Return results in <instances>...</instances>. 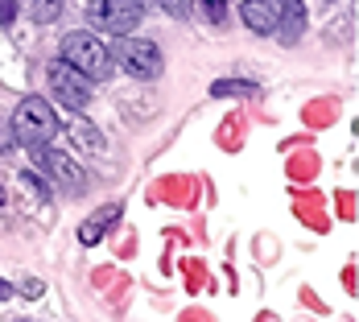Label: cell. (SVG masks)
Listing matches in <instances>:
<instances>
[{
  "label": "cell",
  "instance_id": "cell-1",
  "mask_svg": "<svg viewBox=\"0 0 359 322\" xmlns=\"http://www.w3.org/2000/svg\"><path fill=\"white\" fill-rule=\"evenodd\" d=\"M8 124H13V141L29 145V149H46L58 137V116H54V107L46 104L41 95H25Z\"/></svg>",
  "mask_w": 359,
  "mask_h": 322
},
{
  "label": "cell",
  "instance_id": "cell-2",
  "mask_svg": "<svg viewBox=\"0 0 359 322\" xmlns=\"http://www.w3.org/2000/svg\"><path fill=\"white\" fill-rule=\"evenodd\" d=\"M62 62H71L83 79L100 83L111 74V50L95 34H71L62 41Z\"/></svg>",
  "mask_w": 359,
  "mask_h": 322
},
{
  "label": "cell",
  "instance_id": "cell-3",
  "mask_svg": "<svg viewBox=\"0 0 359 322\" xmlns=\"http://www.w3.org/2000/svg\"><path fill=\"white\" fill-rule=\"evenodd\" d=\"M141 17H144L141 0H91V8H87V21L111 37H128V29L141 25Z\"/></svg>",
  "mask_w": 359,
  "mask_h": 322
},
{
  "label": "cell",
  "instance_id": "cell-4",
  "mask_svg": "<svg viewBox=\"0 0 359 322\" xmlns=\"http://www.w3.org/2000/svg\"><path fill=\"white\" fill-rule=\"evenodd\" d=\"M34 161H37V174H46V178L54 182L62 194H79V190L87 186L83 166H79V161H71L67 153H54V149H34Z\"/></svg>",
  "mask_w": 359,
  "mask_h": 322
},
{
  "label": "cell",
  "instance_id": "cell-5",
  "mask_svg": "<svg viewBox=\"0 0 359 322\" xmlns=\"http://www.w3.org/2000/svg\"><path fill=\"white\" fill-rule=\"evenodd\" d=\"M46 79H50V91L58 95V104L74 107V112H83V107L91 104V79H83L71 62H62V58H58V62H50Z\"/></svg>",
  "mask_w": 359,
  "mask_h": 322
},
{
  "label": "cell",
  "instance_id": "cell-6",
  "mask_svg": "<svg viewBox=\"0 0 359 322\" xmlns=\"http://www.w3.org/2000/svg\"><path fill=\"white\" fill-rule=\"evenodd\" d=\"M120 62H124V71L133 74V79H157L161 67H165L157 41H149V37H128L124 50H120Z\"/></svg>",
  "mask_w": 359,
  "mask_h": 322
},
{
  "label": "cell",
  "instance_id": "cell-7",
  "mask_svg": "<svg viewBox=\"0 0 359 322\" xmlns=\"http://www.w3.org/2000/svg\"><path fill=\"white\" fill-rule=\"evenodd\" d=\"M306 29V8H302V0H277V25H273V34L281 37V41H297Z\"/></svg>",
  "mask_w": 359,
  "mask_h": 322
},
{
  "label": "cell",
  "instance_id": "cell-8",
  "mask_svg": "<svg viewBox=\"0 0 359 322\" xmlns=\"http://www.w3.org/2000/svg\"><path fill=\"white\" fill-rule=\"evenodd\" d=\"M244 21L256 34H273V25H277V0H244Z\"/></svg>",
  "mask_w": 359,
  "mask_h": 322
},
{
  "label": "cell",
  "instance_id": "cell-9",
  "mask_svg": "<svg viewBox=\"0 0 359 322\" xmlns=\"http://www.w3.org/2000/svg\"><path fill=\"white\" fill-rule=\"evenodd\" d=\"M116 215H120V207H116V203H111V207H100V211H95L87 223H83V227H79V240H83L87 248H91V244H100V240H104V232H108V223H116Z\"/></svg>",
  "mask_w": 359,
  "mask_h": 322
},
{
  "label": "cell",
  "instance_id": "cell-10",
  "mask_svg": "<svg viewBox=\"0 0 359 322\" xmlns=\"http://www.w3.org/2000/svg\"><path fill=\"white\" fill-rule=\"evenodd\" d=\"M58 13H62V0H29V17H34L37 25L54 21Z\"/></svg>",
  "mask_w": 359,
  "mask_h": 322
},
{
  "label": "cell",
  "instance_id": "cell-11",
  "mask_svg": "<svg viewBox=\"0 0 359 322\" xmlns=\"http://www.w3.org/2000/svg\"><path fill=\"white\" fill-rule=\"evenodd\" d=\"M211 95H256V83H231V79H223L211 87Z\"/></svg>",
  "mask_w": 359,
  "mask_h": 322
},
{
  "label": "cell",
  "instance_id": "cell-12",
  "mask_svg": "<svg viewBox=\"0 0 359 322\" xmlns=\"http://www.w3.org/2000/svg\"><path fill=\"white\" fill-rule=\"evenodd\" d=\"M203 17L211 25H223L227 21V0H203Z\"/></svg>",
  "mask_w": 359,
  "mask_h": 322
},
{
  "label": "cell",
  "instance_id": "cell-13",
  "mask_svg": "<svg viewBox=\"0 0 359 322\" xmlns=\"http://www.w3.org/2000/svg\"><path fill=\"white\" fill-rule=\"evenodd\" d=\"M91 128H95V124H83V120H79V124H74V141L83 137V141L91 145V149H104V137H95Z\"/></svg>",
  "mask_w": 359,
  "mask_h": 322
},
{
  "label": "cell",
  "instance_id": "cell-14",
  "mask_svg": "<svg viewBox=\"0 0 359 322\" xmlns=\"http://www.w3.org/2000/svg\"><path fill=\"white\" fill-rule=\"evenodd\" d=\"M157 4H161L170 17H178V21H186V17H190V0H157Z\"/></svg>",
  "mask_w": 359,
  "mask_h": 322
},
{
  "label": "cell",
  "instance_id": "cell-15",
  "mask_svg": "<svg viewBox=\"0 0 359 322\" xmlns=\"http://www.w3.org/2000/svg\"><path fill=\"white\" fill-rule=\"evenodd\" d=\"M17 17V0H0V25H13Z\"/></svg>",
  "mask_w": 359,
  "mask_h": 322
},
{
  "label": "cell",
  "instance_id": "cell-16",
  "mask_svg": "<svg viewBox=\"0 0 359 322\" xmlns=\"http://www.w3.org/2000/svg\"><path fill=\"white\" fill-rule=\"evenodd\" d=\"M8 145H13V124L0 116V149H8Z\"/></svg>",
  "mask_w": 359,
  "mask_h": 322
},
{
  "label": "cell",
  "instance_id": "cell-17",
  "mask_svg": "<svg viewBox=\"0 0 359 322\" xmlns=\"http://www.w3.org/2000/svg\"><path fill=\"white\" fill-rule=\"evenodd\" d=\"M4 297H13V286H8V281H0V302H4Z\"/></svg>",
  "mask_w": 359,
  "mask_h": 322
},
{
  "label": "cell",
  "instance_id": "cell-18",
  "mask_svg": "<svg viewBox=\"0 0 359 322\" xmlns=\"http://www.w3.org/2000/svg\"><path fill=\"white\" fill-rule=\"evenodd\" d=\"M4 203H8V199H4V190H0V207H4Z\"/></svg>",
  "mask_w": 359,
  "mask_h": 322
}]
</instances>
